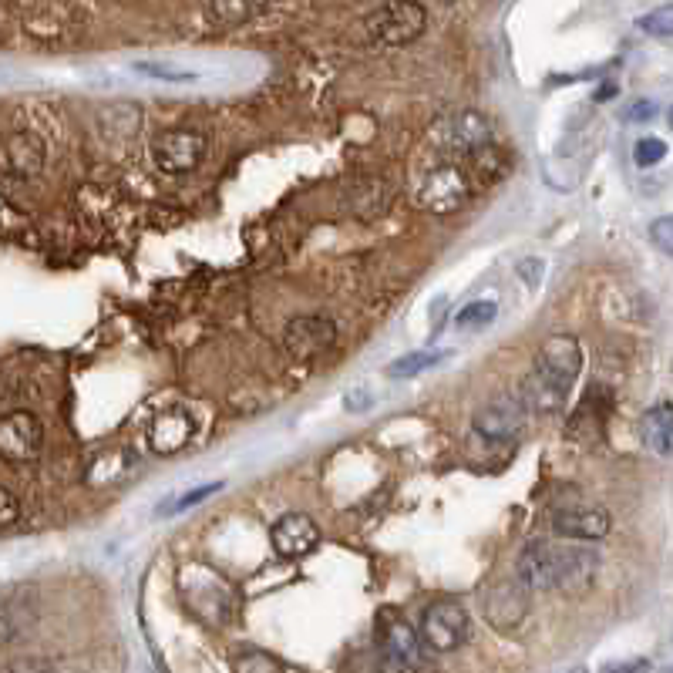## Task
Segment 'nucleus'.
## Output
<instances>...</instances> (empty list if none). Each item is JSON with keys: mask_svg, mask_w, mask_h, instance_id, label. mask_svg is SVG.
I'll list each match as a JSON object with an SVG mask.
<instances>
[{"mask_svg": "<svg viewBox=\"0 0 673 673\" xmlns=\"http://www.w3.org/2000/svg\"><path fill=\"white\" fill-rule=\"evenodd\" d=\"M552 529L562 539L596 542L610 532V512L596 509V505H566V509L552 512Z\"/></svg>", "mask_w": 673, "mask_h": 673, "instance_id": "13", "label": "nucleus"}, {"mask_svg": "<svg viewBox=\"0 0 673 673\" xmlns=\"http://www.w3.org/2000/svg\"><path fill=\"white\" fill-rule=\"evenodd\" d=\"M583 371V350L569 334H552L542 340L536 354V371L525 377L522 401L529 411H559L569 398V387Z\"/></svg>", "mask_w": 673, "mask_h": 673, "instance_id": "2", "label": "nucleus"}, {"mask_svg": "<svg viewBox=\"0 0 673 673\" xmlns=\"http://www.w3.org/2000/svg\"><path fill=\"white\" fill-rule=\"evenodd\" d=\"M525 401L522 394H502V398L482 404L472 418L475 435L492 438V441H509L525 428Z\"/></svg>", "mask_w": 673, "mask_h": 673, "instance_id": "10", "label": "nucleus"}, {"mask_svg": "<svg viewBox=\"0 0 673 673\" xmlns=\"http://www.w3.org/2000/svg\"><path fill=\"white\" fill-rule=\"evenodd\" d=\"M482 603H485L488 623H492L495 630H502V633L515 630V626L525 620V613H529V586H525L522 579L502 583V586H495Z\"/></svg>", "mask_w": 673, "mask_h": 673, "instance_id": "14", "label": "nucleus"}, {"mask_svg": "<svg viewBox=\"0 0 673 673\" xmlns=\"http://www.w3.org/2000/svg\"><path fill=\"white\" fill-rule=\"evenodd\" d=\"M317 542H320V529H317V522H313L310 515L290 512V515H283V519L273 525V549L280 552V556H287V559L307 556V552L317 546Z\"/></svg>", "mask_w": 673, "mask_h": 673, "instance_id": "15", "label": "nucleus"}, {"mask_svg": "<svg viewBox=\"0 0 673 673\" xmlns=\"http://www.w3.org/2000/svg\"><path fill=\"white\" fill-rule=\"evenodd\" d=\"M206 155V138L199 132H189V128H172V132H162L152 142V159L162 172L182 175L192 172Z\"/></svg>", "mask_w": 673, "mask_h": 673, "instance_id": "9", "label": "nucleus"}, {"mask_svg": "<svg viewBox=\"0 0 673 673\" xmlns=\"http://www.w3.org/2000/svg\"><path fill=\"white\" fill-rule=\"evenodd\" d=\"M653 115H657V105H653V101H636V105H630V112H626L630 122H650Z\"/></svg>", "mask_w": 673, "mask_h": 673, "instance_id": "33", "label": "nucleus"}, {"mask_svg": "<svg viewBox=\"0 0 673 673\" xmlns=\"http://www.w3.org/2000/svg\"><path fill=\"white\" fill-rule=\"evenodd\" d=\"M236 673H283V663L276 660L273 653L246 650L243 657L236 660Z\"/></svg>", "mask_w": 673, "mask_h": 673, "instance_id": "25", "label": "nucleus"}, {"mask_svg": "<svg viewBox=\"0 0 673 673\" xmlns=\"http://www.w3.org/2000/svg\"><path fill=\"white\" fill-rule=\"evenodd\" d=\"M424 24H428V14L418 0H387L384 7L364 17V34L367 41L381 44V48H401V44L421 38Z\"/></svg>", "mask_w": 673, "mask_h": 673, "instance_id": "5", "label": "nucleus"}, {"mask_svg": "<svg viewBox=\"0 0 673 673\" xmlns=\"http://www.w3.org/2000/svg\"><path fill=\"white\" fill-rule=\"evenodd\" d=\"M663 155H667V142L657 138V135H647V138H640V142L633 145V159H636L640 169H650V165L663 162Z\"/></svg>", "mask_w": 673, "mask_h": 673, "instance_id": "26", "label": "nucleus"}, {"mask_svg": "<svg viewBox=\"0 0 673 673\" xmlns=\"http://www.w3.org/2000/svg\"><path fill=\"white\" fill-rule=\"evenodd\" d=\"M0 673H54V667L38 657H17V660H7Z\"/></svg>", "mask_w": 673, "mask_h": 673, "instance_id": "29", "label": "nucleus"}, {"mask_svg": "<svg viewBox=\"0 0 673 673\" xmlns=\"http://www.w3.org/2000/svg\"><path fill=\"white\" fill-rule=\"evenodd\" d=\"M472 192L475 189H472V182H468L462 162H441L418 179V186H414V202H418L421 209L435 212V216H448V212L462 209Z\"/></svg>", "mask_w": 673, "mask_h": 673, "instance_id": "6", "label": "nucleus"}, {"mask_svg": "<svg viewBox=\"0 0 673 673\" xmlns=\"http://www.w3.org/2000/svg\"><path fill=\"white\" fill-rule=\"evenodd\" d=\"M660 673H673V667H663V670H660Z\"/></svg>", "mask_w": 673, "mask_h": 673, "instance_id": "35", "label": "nucleus"}, {"mask_svg": "<svg viewBox=\"0 0 673 673\" xmlns=\"http://www.w3.org/2000/svg\"><path fill=\"white\" fill-rule=\"evenodd\" d=\"M573 673H583V670H573Z\"/></svg>", "mask_w": 673, "mask_h": 673, "instance_id": "38", "label": "nucleus"}, {"mask_svg": "<svg viewBox=\"0 0 673 673\" xmlns=\"http://www.w3.org/2000/svg\"><path fill=\"white\" fill-rule=\"evenodd\" d=\"M44 428L31 411H11L0 421V455L14 465H27L41 455Z\"/></svg>", "mask_w": 673, "mask_h": 673, "instance_id": "8", "label": "nucleus"}, {"mask_svg": "<svg viewBox=\"0 0 673 673\" xmlns=\"http://www.w3.org/2000/svg\"><path fill=\"white\" fill-rule=\"evenodd\" d=\"M21 519V512H17V499L11 488H0V522H4V529H11V525Z\"/></svg>", "mask_w": 673, "mask_h": 673, "instance_id": "31", "label": "nucleus"}, {"mask_svg": "<svg viewBox=\"0 0 673 673\" xmlns=\"http://www.w3.org/2000/svg\"><path fill=\"white\" fill-rule=\"evenodd\" d=\"M643 441H647L650 451L670 458L673 455V404H657V408L647 411L643 418Z\"/></svg>", "mask_w": 673, "mask_h": 673, "instance_id": "19", "label": "nucleus"}, {"mask_svg": "<svg viewBox=\"0 0 673 673\" xmlns=\"http://www.w3.org/2000/svg\"><path fill=\"white\" fill-rule=\"evenodd\" d=\"M495 313H499V303H495V300H472V303H465V307L455 313V327L458 330L485 327V324H492V320H495Z\"/></svg>", "mask_w": 673, "mask_h": 673, "instance_id": "23", "label": "nucleus"}, {"mask_svg": "<svg viewBox=\"0 0 673 673\" xmlns=\"http://www.w3.org/2000/svg\"><path fill=\"white\" fill-rule=\"evenodd\" d=\"M670 128H673V108H670Z\"/></svg>", "mask_w": 673, "mask_h": 673, "instance_id": "36", "label": "nucleus"}, {"mask_svg": "<svg viewBox=\"0 0 673 673\" xmlns=\"http://www.w3.org/2000/svg\"><path fill=\"white\" fill-rule=\"evenodd\" d=\"M519 273L525 276V283H529V287L536 290L539 283H542V260H525V263L519 266Z\"/></svg>", "mask_w": 673, "mask_h": 673, "instance_id": "34", "label": "nucleus"}, {"mask_svg": "<svg viewBox=\"0 0 673 673\" xmlns=\"http://www.w3.org/2000/svg\"><path fill=\"white\" fill-rule=\"evenodd\" d=\"M492 145V122L482 112H451L431 128V149H438L448 162H465L468 155Z\"/></svg>", "mask_w": 673, "mask_h": 673, "instance_id": "4", "label": "nucleus"}, {"mask_svg": "<svg viewBox=\"0 0 673 673\" xmlns=\"http://www.w3.org/2000/svg\"><path fill=\"white\" fill-rule=\"evenodd\" d=\"M603 673H650V660H643V657L620 660V663H610Z\"/></svg>", "mask_w": 673, "mask_h": 673, "instance_id": "32", "label": "nucleus"}, {"mask_svg": "<svg viewBox=\"0 0 673 673\" xmlns=\"http://www.w3.org/2000/svg\"><path fill=\"white\" fill-rule=\"evenodd\" d=\"M189 438H192L189 411L172 408V411H162L159 418L152 421L149 441H152V451H159V455H172V451H179Z\"/></svg>", "mask_w": 673, "mask_h": 673, "instance_id": "17", "label": "nucleus"}, {"mask_svg": "<svg viewBox=\"0 0 673 673\" xmlns=\"http://www.w3.org/2000/svg\"><path fill=\"white\" fill-rule=\"evenodd\" d=\"M462 165H465V175H468V182H472V189H482V186H495V182L509 172V155L499 152L495 145H488V149L468 155Z\"/></svg>", "mask_w": 673, "mask_h": 673, "instance_id": "18", "label": "nucleus"}, {"mask_svg": "<svg viewBox=\"0 0 673 673\" xmlns=\"http://www.w3.org/2000/svg\"><path fill=\"white\" fill-rule=\"evenodd\" d=\"M643 34H650V38H673V4H663L657 11L643 14L640 21H636Z\"/></svg>", "mask_w": 673, "mask_h": 673, "instance_id": "24", "label": "nucleus"}, {"mask_svg": "<svg viewBox=\"0 0 673 673\" xmlns=\"http://www.w3.org/2000/svg\"><path fill=\"white\" fill-rule=\"evenodd\" d=\"M334 340H337V327L334 320L327 317H297L283 330V347H287V354L297 357V361L320 357L324 350L334 347Z\"/></svg>", "mask_w": 673, "mask_h": 673, "instance_id": "11", "label": "nucleus"}, {"mask_svg": "<svg viewBox=\"0 0 673 673\" xmlns=\"http://www.w3.org/2000/svg\"><path fill=\"white\" fill-rule=\"evenodd\" d=\"M347 196H350V209H354L361 219L381 216V212L387 209V202H391V192H387V186H384L381 179L357 182V186H350Z\"/></svg>", "mask_w": 673, "mask_h": 673, "instance_id": "20", "label": "nucleus"}, {"mask_svg": "<svg viewBox=\"0 0 673 673\" xmlns=\"http://www.w3.org/2000/svg\"><path fill=\"white\" fill-rule=\"evenodd\" d=\"M4 165L11 179H34L44 169V142L34 132H14L4 142Z\"/></svg>", "mask_w": 673, "mask_h": 673, "instance_id": "16", "label": "nucleus"}, {"mask_svg": "<svg viewBox=\"0 0 673 673\" xmlns=\"http://www.w3.org/2000/svg\"><path fill=\"white\" fill-rule=\"evenodd\" d=\"M599 556L589 546H552L529 542L519 556V579L529 589H562L579 593L596 579Z\"/></svg>", "mask_w": 673, "mask_h": 673, "instance_id": "1", "label": "nucleus"}, {"mask_svg": "<svg viewBox=\"0 0 673 673\" xmlns=\"http://www.w3.org/2000/svg\"><path fill=\"white\" fill-rule=\"evenodd\" d=\"M266 7V0H209V11L219 24H243Z\"/></svg>", "mask_w": 673, "mask_h": 673, "instance_id": "21", "label": "nucleus"}, {"mask_svg": "<svg viewBox=\"0 0 673 673\" xmlns=\"http://www.w3.org/2000/svg\"><path fill=\"white\" fill-rule=\"evenodd\" d=\"M135 71H142V75H149V78H159V81H192L196 78V71L172 68V64H155V61H138Z\"/></svg>", "mask_w": 673, "mask_h": 673, "instance_id": "27", "label": "nucleus"}, {"mask_svg": "<svg viewBox=\"0 0 673 673\" xmlns=\"http://www.w3.org/2000/svg\"><path fill=\"white\" fill-rule=\"evenodd\" d=\"M650 239H653V246H657L660 253L673 256V216L657 219V223L650 226Z\"/></svg>", "mask_w": 673, "mask_h": 673, "instance_id": "28", "label": "nucleus"}, {"mask_svg": "<svg viewBox=\"0 0 673 673\" xmlns=\"http://www.w3.org/2000/svg\"><path fill=\"white\" fill-rule=\"evenodd\" d=\"M219 488H223V485H219V482H216V485H199V488H192V492H186V495H182V499L175 502V505H169V509H165V515H172V512H182V509H189V505H196V502H202V499H209V495H212V492H219Z\"/></svg>", "mask_w": 673, "mask_h": 673, "instance_id": "30", "label": "nucleus"}, {"mask_svg": "<svg viewBox=\"0 0 673 673\" xmlns=\"http://www.w3.org/2000/svg\"><path fill=\"white\" fill-rule=\"evenodd\" d=\"M179 589H182V599H186L189 613L206 626H212V630H219V626H226L229 620H233L236 593H233V586L216 573V569L199 566V562L182 566Z\"/></svg>", "mask_w": 673, "mask_h": 673, "instance_id": "3", "label": "nucleus"}, {"mask_svg": "<svg viewBox=\"0 0 673 673\" xmlns=\"http://www.w3.org/2000/svg\"><path fill=\"white\" fill-rule=\"evenodd\" d=\"M377 633H381V650L387 653V660L401 670H418L424 663V643L421 633H414L408 620L394 613H384L381 623H377Z\"/></svg>", "mask_w": 673, "mask_h": 673, "instance_id": "12", "label": "nucleus"}, {"mask_svg": "<svg viewBox=\"0 0 673 673\" xmlns=\"http://www.w3.org/2000/svg\"><path fill=\"white\" fill-rule=\"evenodd\" d=\"M445 357H448V350H414V354L398 357V361L387 367V374L391 377H414V374L428 371V367L441 364Z\"/></svg>", "mask_w": 673, "mask_h": 673, "instance_id": "22", "label": "nucleus"}, {"mask_svg": "<svg viewBox=\"0 0 673 673\" xmlns=\"http://www.w3.org/2000/svg\"><path fill=\"white\" fill-rule=\"evenodd\" d=\"M472 633V620H468L465 606L462 603H435L428 606L421 616V643L435 653H451L458 650Z\"/></svg>", "mask_w": 673, "mask_h": 673, "instance_id": "7", "label": "nucleus"}, {"mask_svg": "<svg viewBox=\"0 0 673 673\" xmlns=\"http://www.w3.org/2000/svg\"><path fill=\"white\" fill-rule=\"evenodd\" d=\"M445 4H455V0H445Z\"/></svg>", "mask_w": 673, "mask_h": 673, "instance_id": "37", "label": "nucleus"}]
</instances>
